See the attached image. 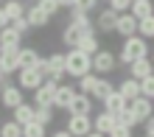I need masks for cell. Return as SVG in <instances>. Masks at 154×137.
Here are the masks:
<instances>
[{
  "mask_svg": "<svg viewBox=\"0 0 154 137\" xmlns=\"http://www.w3.org/2000/svg\"><path fill=\"white\" fill-rule=\"evenodd\" d=\"M137 34L143 39H154V14L146 17V20H137Z\"/></svg>",
  "mask_w": 154,
  "mask_h": 137,
  "instance_id": "cell-31",
  "label": "cell"
},
{
  "mask_svg": "<svg viewBox=\"0 0 154 137\" xmlns=\"http://www.w3.org/2000/svg\"><path fill=\"white\" fill-rule=\"evenodd\" d=\"M115 90H118V87H112V81L101 76V78H98V84H95V90H93V95H90V98H93V101H104V98L109 95V93H115Z\"/></svg>",
  "mask_w": 154,
  "mask_h": 137,
  "instance_id": "cell-26",
  "label": "cell"
},
{
  "mask_svg": "<svg viewBox=\"0 0 154 137\" xmlns=\"http://www.w3.org/2000/svg\"><path fill=\"white\" fill-rule=\"evenodd\" d=\"M104 3H106V0H104Z\"/></svg>",
  "mask_w": 154,
  "mask_h": 137,
  "instance_id": "cell-48",
  "label": "cell"
},
{
  "mask_svg": "<svg viewBox=\"0 0 154 137\" xmlns=\"http://www.w3.org/2000/svg\"><path fill=\"white\" fill-rule=\"evenodd\" d=\"M0 104H3L6 109H17L20 104H25V93L17 84H6L3 90H0Z\"/></svg>",
  "mask_w": 154,
  "mask_h": 137,
  "instance_id": "cell-8",
  "label": "cell"
},
{
  "mask_svg": "<svg viewBox=\"0 0 154 137\" xmlns=\"http://www.w3.org/2000/svg\"><path fill=\"white\" fill-rule=\"evenodd\" d=\"M118 93H121L126 101H134V98L140 95V81H134L132 76L126 78V81H121V87H118Z\"/></svg>",
  "mask_w": 154,
  "mask_h": 137,
  "instance_id": "cell-25",
  "label": "cell"
},
{
  "mask_svg": "<svg viewBox=\"0 0 154 137\" xmlns=\"http://www.w3.org/2000/svg\"><path fill=\"white\" fill-rule=\"evenodd\" d=\"M129 109L134 112V120H137V126H140V123H146L154 115V101L146 98V95H137L134 101H129Z\"/></svg>",
  "mask_w": 154,
  "mask_h": 137,
  "instance_id": "cell-7",
  "label": "cell"
},
{
  "mask_svg": "<svg viewBox=\"0 0 154 137\" xmlns=\"http://www.w3.org/2000/svg\"><path fill=\"white\" fill-rule=\"evenodd\" d=\"M0 70L6 76L20 70V48H0Z\"/></svg>",
  "mask_w": 154,
  "mask_h": 137,
  "instance_id": "cell-9",
  "label": "cell"
},
{
  "mask_svg": "<svg viewBox=\"0 0 154 137\" xmlns=\"http://www.w3.org/2000/svg\"><path fill=\"white\" fill-rule=\"evenodd\" d=\"M37 67L42 70V76H45V78L56 81V84H62V78L67 76V73H65V53H51V56H48V59H42Z\"/></svg>",
  "mask_w": 154,
  "mask_h": 137,
  "instance_id": "cell-3",
  "label": "cell"
},
{
  "mask_svg": "<svg viewBox=\"0 0 154 137\" xmlns=\"http://www.w3.org/2000/svg\"><path fill=\"white\" fill-rule=\"evenodd\" d=\"M106 3H109V8L115 14H126L132 8V0H106Z\"/></svg>",
  "mask_w": 154,
  "mask_h": 137,
  "instance_id": "cell-34",
  "label": "cell"
},
{
  "mask_svg": "<svg viewBox=\"0 0 154 137\" xmlns=\"http://www.w3.org/2000/svg\"><path fill=\"white\" fill-rule=\"evenodd\" d=\"M129 14L134 17V20H146V17L154 14V3H151V0H132Z\"/></svg>",
  "mask_w": 154,
  "mask_h": 137,
  "instance_id": "cell-21",
  "label": "cell"
},
{
  "mask_svg": "<svg viewBox=\"0 0 154 137\" xmlns=\"http://www.w3.org/2000/svg\"><path fill=\"white\" fill-rule=\"evenodd\" d=\"M34 3H37V0H34Z\"/></svg>",
  "mask_w": 154,
  "mask_h": 137,
  "instance_id": "cell-47",
  "label": "cell"
},
{
  "mask_svg": "<svg viewBox=\"0 0 154 137\" xmlns=\"http://www.w3.org/2000/svg\"><path fill=\"white\" fill-rule=\"evenodd\" d=\"M87 137H106V134H101V132H95V129H93V132H90Z\"/></svg>",
  "mask_w": 154,
  "mask_h": 137,
  "instance_id": "cell-45",
  "label": "cell"
},
{
  "mask_svg": "<svg viewBox=\"0 0 154 137\" xmlns=\"http://www.w3.org/2000/svg\"><path fill=\"white\" fill-rule=\"evenodd\" d=\"M34 120L42 126H51L53 123V106H34Z\"/></svg>",
  "mask_w": 154,
  "mask_h": 137,
  "instance_id": "cell-28",
  "label": "cell"
},
{
  "mask_svg": "<svg viewBox=\"0 0 154 137\" xmlns=\"http://www.w3.org/2000/svg\"><path fill=\"white\" fill-rule=\"evenodd\" d=\"M56 81L45 78L39 90H34V106H53V95H56Z\"/></svg>",
  "mask_w": 154,
  "mask_h": 137,
  "instance_id": "cell-10",
  "label": "cell"
},
{
  "mask_svg": "<svg viewBox=\"0 0 154 137\" xmlns=\"http://www.w3.org/2000/svg\"><path fill=\"white\" fill-rule=\"evenodd\" d=\"M6 84H11V76H6V73H3V70H0V90H3Z\"/></svg>",
  "mask_w": 154,
  "mask_h": 137,
  "instance_id": "cell-41",
  "label": "cell"
},
{
  "mask_svg": "<svg viewBox=\"0 0 154 137\" xmlns=\"http://www.w3.org/2000/svg\"><path fill=\"white\" fill-rule=\"evenodd\" d=\"M11 25H14V28L20 31V34H28V31H31V25H28V20H25V17H20V20H14Z\"/></svg>",
  "mask_w": 154,
  "mask_h": 137,
  "instance_id": "cell-39",
  "label": "cell"
},
{
  "mask_svg": "<svg viewBox=\"0 0 154 137\" xmlns=\"http://www.w3.org/2000/svg\"><path fill=\"white\" fill-rule=\"evenodd\" d=\"M20 45H23V34L14 25H6L0 31V48H20Z\"/></svg>",
  "mask_w": 154,
  "mask_h": 137,
  "instance_id": "cell-18",
  "label": "cell"
},
{
  "mask_svg": "<svg viewBox=\"0 0 154 137\" xmlns=\"http://www.w3.org/2000/svg\"><path fill=\"white\" fill-rule=\"evenodd\" d=\"M115 34L123 36V39H129V36L137 34V20L126 11V14H118V23H115Z\"/></svg>",
  "mask_w": 154,
  "mask_h": 137,
  "instance_id": "cell-14",
  "label": "cell"
},
{
  "mask_svg": "<svg viewBox=\"0 0 154 137\" xmlns=\"http://www.w3.org/2000/svg\"><path fill=\"white\" fill-rule=\"evenodd\" d=\"M67 115H95L93 112V98L84 95V93H76V98L67 106Z\"/></svg>",
  "mask_w": 154,
  "mask_h": 137,
  "instance_id": "cell-15",
  "label": "cell"
},
{
  "mask_svg": "<svg viewBox=\"0 0 154 137\" xmlns=\"http://www.w3.org/2000/svg\"><path fill=\"white\" fill-rule=\"evenodd\" d=\"M65 129L73 137H87L93 132V115H67V126Z\"/></svg>",
  "mask_w": 154,
  "mask_h": 137,
  "instance_id": "cell-6",
  "label": "cell"
},
{
  "mask_svg": "<svg viewBox=\"0 0 154 137\" xmlns=\"http://www.w3.org/2000/svg\"><path fill=\"white\" fill-rule=\"evenodd\" d=\"M118 126V115L112 112H106V109H101L98 115H93V129L95 132H101V134H109L112 129Z\"/></svg>",
  "mask_w": 154,
  "mask_h": 137,
  "instance_id": "cell-12",
  "label": "cell"
},
{
  "mask_svg": "<svg viewBox=\"0 0 154 137\" xmlns=\"http://www.w3.org/2000/svg\"><path fill=\"white\" fill-rule=\"evenodd\" d=\"M0 137H23V126L17 123V120L0 123Z\"/></svg>",
  "mask_w": 154,
  "mask_h": 137,
  "instance_id": "cell-30",
  "label": "cell"
},
{
  "mask_svg": "<svg viewBox=\"0 0 154 137\" xmlns=\"http://www.w3.org/2000/svg\"><path fill=\"white\" fill-rule=\"evenodd\" d=\"M118 123H123V126H132V129H134V126H137V120H134V112H132L129 106L118 112Z\"/></svg>",
  "mask_w": 154,
  "mask_h": 137,
  "instance_id": "cell-33",
  "label": "cell"
},
{
  "mask_svg": "<svg viewBox=\"0 0 154 137\" xmlns=\"http://www.w3.org/2000/svg\"><path fill=\"white\" fill-rule=\"evenodd\" d=\"M146 56H151L149 39H143L140 34H134V36H129V39H123L121 53H118V62H123V65L129 67L134 59H146Z\"/></svg>",
  "mask_w": 154,
  "mask_h": 137,
  "instance_id": "cell-1",
  "label": "cell"
},
{
  "mask_svg": "<svg viewBox=\"0 0 154 137\" xmlns=\"http://www.w3.org/2000/svg\"><path fill=\"white\" fill-rule=\"evenodd\" d=\"M42 70L39 67H31V70H17V87L23 90V93H34V90H39L42 87Z\"/></svg>",
  "mask_w": 154,
  "mask_h": 137,
  "instance_id": "cell-4",
  "label": "cell"
},
{
  "mask_svg": "<svg viewBox=\"0 0 154 137\" xmlns=\"http://www.w3.org/2000/svg\"><path fill=\"white\" fill-rule=\"evenodd\" d=\"M81 39H84V34H81L73 23H67V25H65V31H62V42H65L67 48H79V42H81Z\"/></svg>",
  "mask_w": 154,
  "mask_h": 137,
  "instance_id": "cell-23",
  "label": "cell"
},
{
  "mask_svg": "<svg viewBox=\"0 0 154 137\" xmlns=\"http://www.w3.org/2000/svg\"><path fill=\"white\" fill-rule=\"evenodd\" d=\"M101 104H104V109H106V112H112V115H118L121 109H126V106H129V101H126V98L118 93V90H115V93H109Z\"/></svg>",
  "mask_w": 154,
  "mask_h": 137,
  "instance_id": "cell-20",
  "label": "cell"
},
{
  "mask_svg": "<svg viewBox=\"0 0 154 137\" xmlns=\"http://www.w3.org/2000/svg\"><path fill=\"white\" fill-rule=\"evenodd\" d=\"M140 95H146V98L154 101V76H149V78L140 81Z\"/></svg>",
  "mask_w": 154,
  "mask_h": 137,
  "instance_id": "cell-36",
  "label": "cell"
},
{
  "mask_svg": "<svg viewBox=\"0 0 154 137\" xmlns=\"http://www.w3.org/2000/svg\"><path fill=\"white\" fill-rule=\"evenodd\" d=\"M115 67H118V56L112 50L101 48L93 56V73H95V76H109V73H115Z\"/></svg>",
  "mask_w": 154,
  "mask_h": 137,
  "instance_id": "cell-5",
  "label": "cell"
},
{
  "mask_svg": "<svg viewBox=\"0 0 154 137\" xmlns=\"http://www.w3.org/2000/svg\"><path fill=\"white\" fill-rule=\"evenodd\" d=\"M11 120H17L20 126L34 120V104H20L17 109H11Z\"/></svg>",
  "mask_w": 154,
  "mask_h": 137,
  "instance_id": "cell-24",
  "label": "cell"
},
{
  "mask_svg": "<svg viewBox=\"0 0 154 137\" xmlns=\"http://www.w3.org/2000/svg\"><path fill=\"white\" fill-rule=\"evenodd\" d=\"M98 3H101V0H73V6L81 8V11H87V14H93L98 8Z\"/></svg>",
  "mask_w": 154,
  "mask_h": 137,
  "instance_id": "cell-37",
  "label": "cell"
},
{
  "mask_svg": "<svg viewBox=\"0 0 154 137\" xmlns=\"http://www.w3.org/2000/svg\"><path fill=\"white\" fill-rule=\"evenodd\" d=\"M106 137H134V129H132V126L118 123V126H115V129H112L109 134H106Z\"/></svg>",
  "mask_w": 154,
  "mask_h": 137,
  "instance_id": "cell-38",
  "label": "cell"
},
{
  "mask_svg": "<svg viewBox=\"0 0 154 137\" xmlns=\"http://www.w3.org/2000/svg\"><path fill=\"white\" fill-rule=\"evenodd\" d=\"M51 137H73V134H70V132H67V129H59V132H53V134H51Z\"/></svg>",
  "mask_w": 154,
  "mask_h": 137,
  "instance_id": "cell-43",
  "label": "cell"
},
{
  "mask_svg": "<svg viewBox=\"0 0 154 137\" xmlns=\"http://www.w3.org/2000/svg\"><path fill=\"white\" fill-rule=\"evenodd\" d=\"M3 11L8 17V23H14L20 17H25V3L23 0H3Z\"/></svg>",
  "mask_w": 154,
  "mask_h": 137,
  "instance_id": "cell-22",
  "label": "cell"
},
{
  "mask_svg": "<svg viewBox=\"0 0 154 137\" xmlns=\"http://www.w3.org/2000/svg\"><path fill=\"white\" fill-rule=\"evenodd\" d=\"M23 137H45V126L37 123V120L25 123V126H23Z\"/></svg>",
  "mask_w": 154,
  "mask_h": 137,
  "instance_id": "cell-32",
  "label": "cell"
},
{
  "mask_svg": "<svg viewBox=\"0 0 154 137\" xmlns=\"http://www.w3.org/2000/svg\"><path fill=\"white\" fill-rule=\"evenodd\" d=\"M37 6H39V8H42V11L48 14V17H53V14H56L59 8H62V6L56 3V0H37Z\"/></svg>",
  "mask_w": 154,
  "mask_h": 137,
  "instance_id": "cell-35",
  "label": "cell"
},
{
  "mask_svg": "<svg viewBox=\"0 0 154 137\" xmlns=\"http://www.w3.org/2000/svg\"><path fill=\"white\" fill-rule=\"evenodd\" d=\"M115 23H118V14L112 8H104V11L95 17V31L98 34H115Z\"/></svg>",
  "mask_w": 154,
  "mask_h": 137,
  "instance_id": "cell-16",
  "label": "cell"
},
{
  "mask_svg": "<svg viewBox=\"0 0 154 137\" xmlns=\"http://www.w3.org/2000/svg\"><path fill=\"white\" fill-rule=\"evenodd\" d=\"M79 50H84L87 56H95V53L101 50V42H98V36H84V39L79 42Z\"/></svg>",
  "mask_w": 154,
  "mask_h": 137,
  "instance_id": "cell-29",
  "label": "cell"
},
{
  "mask_svg": "<svg viewBox=\"0 0 154 137\" xmlns=\"http://www.w3.org/2000/svg\"><path fill=\"white\" fill-rule=\"evenodd\" d=\"M98 78L101 76H95V73H87V76H81V78H76L79 81V93H84V95H93V90H95V84H98Z\"/></svg>",
  "mask_w": 154,
  "mask_h": 137,
  "instance_id": "cell-27",
  "label": "cell"
},
{
  "mask_svg": "<svg viewBox=\"0 0 154 137\" xmlns=\"http://www.w3.org/2000/svg\"><path fill=\"white\" fill-rule=\"evenodd\" d=\"M39 62H42V56H39L37 48H20V70H31Z\"/></svg>",
  "mask_w": 154,
  "mask_h": 137,
  "instance_id": "cell-19",
  "label": "cell"
},
{
  "mask_svg": "<svg viewBox=\"0 0 154 137\" xmlns=\"http://www.w3.org/2000/svg\"><path fill=\"white\" fill-rule=\"evenodd\" d=\"M146 137H154V134H146Z\"/></svg>",
  "mask_w": 154,
  "mask_h": 137,
  "instance_id": "cell-46",
  "label": "cell"
},
{
  "mask_svg": "<svg viewBox=\"0 0 154 137\" xmlns=\"http://www.w3.org/2000/svg\"><path fill=\"white\" fill-rule=\"evenodd\" d=\"M129 73H132L134 81H143V78L154 76V62H151V56H146V59H134L132 65H129Z\"/></svg>",
  "mask_w": 154,
  "mask_h": 137,
  "instance_id": "cell-13",
  "label": "cell"
},
{
  "mask_svg": "<svg viewBox=\"0 0 154 137\" xmlns=\"http://www.w3.org/2000/svg\"><path fill=\"white\" fill-rule=\"evenodd\" d=\"M56 3H59L62 8H73V0H56Z\"/></svg>",
  "mask_w": 154,
  "mask_h": 137,
  "instance_id": "cell-44",
  "label": "cell"
},
{
  "mask_svg": "<svg viewBox=\"0 0 154 137\" xmlns=\"http://www.w3.org/2000/svg\"><path fill=\"white\" fill-rule=\"evenodd\" d=\"M25 20H28V25H31V28H45V25L51 23V17L45 14L37 3H34V6H25Z\"/></svg>",
  "mask_w": 154,
  "mask_h": 137,
  "instance_id": "cell-17",
  "label": "cell"
},
{
  "mask_svg": "<svg viewBox=\"0 0 154 137\" xmlns=\"http://www.w3.org/2000/svg\"><path fill=\"white\" fill-rule=\"evenodd\" d=\"M6 25H11V23H8V17H6V11H3V6H0V31H3Z\"/></svg>",
  "mask_w": 154,
  "mask_h": 137,
  "instance_id": "cell-40",
  "label": "cell"
},
{
  "mask_svg": "<svg viewBox=\"0 0 154 137\" xmlns=\"http://www.w3.org/2000/svg\"><path fill=\"white\" fill-rule=\"evenodd\" d=\"M143 126H146V134H154V115H151V117H149V120L143 123Z\"/></svg>",
  "mask_w": 154,
  "mask_h": 137,
  "instance_id": "cell-42",
  "label": "cell"
},
{
  "mask_svg": "<svg viewBox=\"0 0 154 137\" xmlns=\"http://www.w3.org/2000/svg\"><path fill=\"white\" fill-rule=\"evenodd\" d=\"M65 73L70 78H81L87 73H93V56H87L84 50L79 48H70L65 53Z\"/></svg>",
  "mask_w": 154,
  "mask_h": 137,
  "instance_id": "cell-2",
  "label": "cell"
},
{
  "mask_svg": "<svg viewBox=\"0 0 154 137\" xmlns=\"http://www.w3.org/2000/svg\"><path fill=\"white\" fill-rule=\"evenodd\" d=\"M76 93H79V90L73 84H59L56 87V95H53V109H65V112H67V106L76 98Z\"/></svg>",
  "mask_w": 154,
  "mask_h": 137,
  "instance_id": "cell-11",
  "label": "cell"
}]
</instances>
